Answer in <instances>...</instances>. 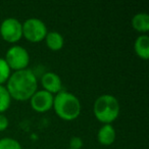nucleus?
Instances as JSON below:
<instances>
[{
  "label": "nucleus",
  "mask_w": 149,
  "mask_h": 149,
  "mask_svg": "<svg viewBox=\"0 0 149 149\" xmlns=\"http://www.w3.org/2000/svg\"><path fill=\"white\" fill-rule=\"evenodd\" d=\"M6 83V89L10 98L17 101L30 100V98L37 91V78L30 68L17 70L10 74V77Z\"/></svg>",
  "instance_id": "nucleus-1"
},
{
  "label": "nucleus",
  "mask_w": 149,
  "mask_h": 149,
  "mask_svg": "<svg viewBox=\"0 0 149 149\" xmlns=\"http://www.w3.org/2000/svg\"><path fill=\"white\" fill-rule=\"evenodd\" d=\"M52 108L61 120H74L81 113V102L72 93L60 91L54 96Z\"/></svg>",
  "instance_id": "nucleus-2"
},
{
  "label": "nucleus",
  "mask_w": 149,
  "mask_h": 149,
  "mask_svg": "<svg viewBox=\"0 0 149 149\" xmlns=\"http://www.w3.org/2000/svg\"><path fill=\"white\" fill-rule=\"evenodd\" d=\"M93 111L100 123L103 125L111 124L120 114V103L113 95L104 94L95 100Z\"/></svg>",
  "instance_id": "nucleus-3"
},
{
  "label": "nucleus",
  "mask_w": 149,
  "mask_h": 149,
  "mask_svg": "<svg viewBox=\"0 0 149 149\" xmlns=\"http://www.w3.org/2000/svg\"><path fill=\"white\" fill-rule=\"evenodd\" d=\"M23 25V36L32 43H39L45 39L47 35V27L43 21L39 19H28Z\"/></svg>",
  "instance_id": "nucleus-4"
},
{
  "label": "nucleus",
  "mask_w": 149,
  "mask_h": 149,
  "mask_svg": "<svg viewBox=\"0 0 149 149\" xmlns=\"http://www.w3.org/2000/svg\"><path fill=\"white\" fill-rule=\"evenodd\" d=\"M4 60L10 70H22L28 68L30 62V55L27 49L19 45H15L6 51Z\"/></svg>",
  "instance_id": "nucleus-5"
},
{
  "label": "nucleus",
  "mask_w": 149,
  "mask_h": 149,
  "mask_svg": "<svg viewBox=\"0 0 149 149\" xmlns=\"http://www.w3.org/2000/svg\"><path fill=\"white\" fill-rule=\"evenodd\" d=\"M0 35L8 43H17L23 37V25L15 17L5 19L0 25Z\"/></svg>",
  "instance_id": "nucleus-6"
},
{
  "label": "nucleus",
  "mask_w": 149,
  "mask_h": 149,
  "mask_svg": "<svg viewBox=\"0 0 149 149\" xmlns=\"http://www.w3.org/2000/svg\"><path fill=\"white\" fill-rule=\"evenodd\" d=\"M54 96L45 90H37L30 98L31 107L37 112H46L53 106Z\"/></svg>",
  "instance_id": "nucleus-7"
},
{
  "label": "nucleus",
  "mask_w": 149,
  "mask_h": 149,
  "mask_svg": "<svg viewBox=\"0 0 149 149\" xmlns=\"http://www.w3.org/2000/svg\"><path fill=\"white\" fill-rule=\"evenodd\" d=\"M41 84L43 86L44 90L49 93L53 94H57L61 91L62 88V83H61V79L59 78L57 74L52 72H45L43 74V77L41 78Z\"/></svg>",
  "instance_id": "nucleus-8"
},
{
  "label": "nucleus",
  "mask_w": 149,
  "mask_h": 149,
  "mask_svg": "<svg viewBox=\"0 0 149 149\" xmlns=\"http://www.w3.org/2000/svg\"><path fill=\"white\" fill-rule=\"evenodd\" d=\"M116 133L111 124L103 125L97 133V140L101 145L109 146L116 141Z\"/></svg>",
  "instance_id": "nucleus-9"
},
{
  "label": "nucleus",
  "mask_w": 149,
  "mask_h": 149,
  "mask_svg": "<svg viewBox=\"0 0 149 149\" xmlns=\"http://www.w3.org/2000/svg\"><path fill=\"white\" fill-rule=\"evenodd\" d=\"M136 54L141 59L147 60L149 58V37L147 35H140L134 44Z\"/></svg>",
  "instance_id": "nucleus-10"
},
{
  "label": "nucleus",
  "mask_w": 149,
  "mask_h": 149,
  "mask_svg": "<svg viewBox=\"0 0 149 149\" xmlns=\"http://www.w3.org/2000/svg\"><path fill=\"white\" fill-rule=\"evenodd\" d=\"M44 40H45L47 47L52 51H58L63 47V37H62L61 34H59L56 31L48 32Z\"/></svg>",
  "instance_id": "nucleus-11"
},
{
  "label": "nucleus",
  "mask_w": 149,
  "mask_h": 149,
  "mask_svg": "<svg viewBox=\"0 0 149 149\" xmlns=\"http://www.w3.org/2000/svg\"><path fill=\"white\" fill-rule=\"evenodd\" d=\"M132 27L140 33H146L149 30V15L146 13H139L132 19Z\"/></svg>",
  "instance_id": "nucleus-12"
},
{
  "label": "nucleus",
  "mask_w": 149,
  "mask_h": 149,
  "mask_svg": "<svg viewBox=\"0 0 149 149\" xmlns=\"http://www.w3.org/2000/svg\"><path fill=\"white\" fill-rule=\"evenodd\" d=\"M11 103V98L6 87L0 85V113H3L9 108Z\"/></svg>",
  "instance_id": "nucleus-13"
},
{
  "label": "nucleus",
  "mask_w": 149,
  "mask_h": 149,
  "mask_svg": "<svg viewBox=\"0 0 149 149\" xmlns=\"http://www.w3.org/2000/svg\"><path fill=\"white\" fill-rule=\"evenodd\" d=\"M0 149H22V145L15 139L5 137L0 139Z\"/></svg>",
  "instance_id": "nucleus-14"
},
{
  "label": "nucleus",
  "mask_w": 149,
  "mask_h": 149,
  "mask_svg": "<svg viewBox=\"0 0 149 149\" xmlns=\"http://www.w3.org/2000/svg\"><path fill=\"white\" fill-rule=\"evenodd\" d=\"M10 77V68L7 65L4 58L0 57V85L7 82L8 78Z\"/></svg>",
  "instance_id": "nucleus-15"
},
{
  "label": "nucleus",
  "mask_w": 149,
  "mask_h": 149,
  "mask_svg": "<svg viewBox=\"0 0 149 149\" xmlns=\"http://www.w3.org/2000/svg\"><path fill=\"white\" fill-rule=\"evenodd\" d=\"M83 147V140L80 137H72L70 140V149H81Z\"/></svg>",
  "instance_id": "nucleus-16"
},
{
  "label": "nucleus",
  "mask_w": 149,
  "mask_h": 149,
  "mask_svg": "<svg viewBox=\"0 0 149 149\" xmlns=\"http://www.w3.org/2000/svg\"><path fill=\"white\" fill-rule=\"evenodd\" d=\"M8 125H9L8 118H7L3 113H0V132L6 130Z\"/></svg>",
  "instance_id": "nucleus-17"
},
{
  "label": "nucleus",
  "mask_w": 149,
  "mask_h": 149,
  "mask_svg": "<svg viewBox=\"0 0 149 149\" xmlns=\"http://www.w3.org/2000/svg\"><path fill=\"white\" fill-rule=\"evenodd\" d=\"M68 149H70V148H68Z\"/></svg>",
  "instance_id": "nucleus-18"
}]
</instances>
